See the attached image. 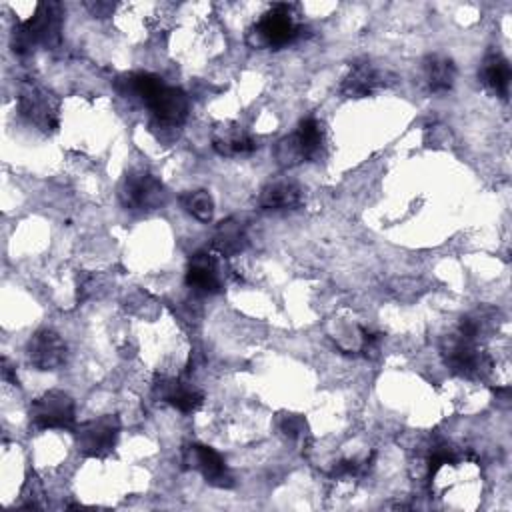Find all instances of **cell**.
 I'll list each match as a JSON object with an SVG mask.
<instances>
[{
	"instance_id": "3957f363",
	"label": "cell",
	"mask_w": 512,
	"mask_h": 512,
	"mask_svg": "<svg viewBox=\"0 0 512 512\" xmlns=\"http://www.w3.org/2000/svg\"><path fill=\"white\" fill-rule=\"evenodd\" d=\"M326 134L324 126L316 118H304L296 130L282 138L276 146L278 164L292 168L302 162H316L324 156Z\"/></svg>"
},
{
	"instance_id": "30bf717a",
	"label": "cell",
	"mask_w": 512,
	"mask_h": 512,
	"mask_svg": "<svg viewBox=\"0 0 512 512\" xmlns=\"http://www.w3.org/2000/svg\"><path fill=\"white\" fill-rule=\"evenodd\" d=\"M182 462L186 468L200 472L204 480L216 488H230L234 484L224 458L210 446L188 444L182 452Z\"/></svg>"
},
{
	"instance_id": "5bb4252c",
	"label": "cell",
	"mask_w": 512,
	"mask_h": 512,
	"mask_svg": "<svg viewBox=\"0 0 512 512\" xmlns=\"http://www.w3.org/2000/svg\"><path fill=\"white\" fill-rule=\"evenodd\" d=\"M186 284L194 292L216 294L222 290V280L218 274V262L210 252H196L188 260Z\"/></svg>"
},
{
	"instance_id": "9a60e30c",
	"label": "cell",
	"mask_w": 512,
	"mask_h": 512,
	"mask_svg": "<svg viewBox=\"0 0 512 512\" xmlns=\"http://www.w3.org/2000/svg\"><path fill=\"white\" fill-rule=\"evenodd\" d=\"M212 148L220 156H238V154H250L258 148V142L238 124H220L212 132Z\"/></svg>"
},
{
	"instance_id": "ffe728a7",
	"label": "cell",
	"mask_w": 512,
	"mask_h": 512,
	"mask_svg": "<svg viewBox=\"0 0 512 512\" xmlns=\"http://www.w3.org/2000/svg\"><path fill=\"white\" fill-rule=\"evenodd\" d=\"M164 86L162 78L152 74V72H134V74H126L122 78H118L116 88L124 94V96H136L142 102H148L160 88Z\"/></svg>"
},
{
	"instance_id": "7402d4cb",
	"label": "cell",
	"mask_w": 512,
	"mask_h": 512,
	"mask_svg": "<svg viewBox=\"0 0 512 512\" xmlns=\"http://www.w3.org/2000/svg\"><path fill=\"white\" fill-rule=\"evenodd\" d=\"M280 428H282V432L286 434V436H290V438H298V436H302L304 434V420L300 418V416H296V414H288V416H284L282 418V422H280Z\"/></svg>"
},
{
	"instance_id": "7a4b0ae2",
	"label": "cell",
	"mask_w": 512,
	"mask_h": 512,
	"mask_svg": "<svg viewBox=\"0 0 512 512\" xmlns=\"http://www.w3.org/2000/svg\"><path fill=\"white\" fill-rule=\"evenodd\" d=\"M302 34L292 4H274L246 32V44L256 50L282 48Z\"/></svg>"
},
{
	"instance_id": "9c48e42d",
	"label": "cell",
	"mask_w": 512,
	"mask_h": 512,
	"mask_svg": "<svg viewBox=\"0 0 512 512\" xmlns=\"http://www.w3.org/2000/svg\"><path fill=\"white\" fill-rule=\"evenodd\" d=\"M66 352L68 348L62 336L48 328L34 332L26 344L28 362L42 372L58 370L66 362Z\"/></svg>"
},
{
	"instance_id": "52a82bcc",
	"label": "cell",
	"mask_w": 512,
	"mask_h": 512,
	"mask_svg": "<svg viewBox=\"0 0 512 512\" xmlns=\"http://www.w3.org/2000/svg\"><path fill=\"white\" fill-rule=\"evenodd\" d=\"M76 418L74 400L62 390H48L30 404V424L36 430L72 428Z\"/></svg>"
},
{
	"instance_id": "4fadbf2b",
	"label": "cell",
	"mask_w": 512,
	"mask_h": 512,
	"mask_svg": "<svg viewBox=\"0 0 512 512\" xmlns=\"http://www.w3.org/2000/svg\"><path fill=\"white\" fill-rule=\"evenodd\" d=\"M152 116L168 126H178L188 116V96L174 86H162L148 102Z\"/></svg>"
},
{
	"instance_id": "8fae6325",
	"label": "cell",
	"mask_w": 512,
	"mask_h": 512,
	"mask_svg": "<svg viewBox=\"0 0 512 512\" xmlns=\"http://www.w3.org/2000/svg\"><path fill=\"white\" fill-rule=\"evenodd\" d=\"M152 392L160 402H166L184 414L196 412L204 402V394L194 384L172 376H158L152 384Z\"/></svg>"
},
{
	"instance_id": "2e32d148",
	"label": "cell",
	"mask_w": 512,
	"mask_h": 512,
	"mask_svg": "<svg viewBox=\"0 0 512 512\" xmlns=\"http://www.w3.org/2000/svg\"><path fill=\"white\" fill-rule=\"evenodd\" d=\"M422 80L426 88L434 94L452 90L456 82V66L452 58L444 54H428L422 60Z\"/></svg>"
},
{
	"instance_id": "44dd1931",
	"label": "cell",
	"mask_w": 512,
	"mask_h": 512,
	"mask_svg": "<svg viewBox=\"0 0 512 512\" xmlns=\"http://www.w3.org/2000/svg\"><path fill=\"white\" fill-rule=\"evenodd\" d=\"M180 204L200 222H210L214 216V200L208 190H190L180 196Z\"/></svg>"
},
{
	"instance_id": "8992f818",
	"label": "cell",
	"mask_w": 512,
	"mask_h": 512,
	"mask_svg": "<svg viewBox=\"0 0 512 512\" xmlns=\"http://www.w3.org/2000/svg\"><path fill=\"white\" fill-rule=\"evenodd\" d=\"M120 422L112 414H104L92 420L82 422L74 428V442L82 456L86 458H104L108 456L118 440Z\"/></svg>"
},
{
	"instance_id": "277c9868",
	"label": "cell",
	"mask_w": 512,
	"mask_h": 512,
	"mask_svg": "<svg viewBox=\"0 0 512 512\" xmlns=\"http://www.w3.org/2000/svg\"><path fill=\"white\" fill-rule=\"evenodd\" d=\"M442 354L448 368L468 380H484L492 370V358L478 346V342L460 334H454L444 342Z\"/></svg>"
},
{
	"instance_id": "6da1fadb",
	"label": "cell",
	"mask_w": 512,
	"mask_h": 512,
	"mask_svg": "<svg viewBox=\"0 0 512 512\" xmlns=\"http://www.w3.org/2000/svg\"><path fill=\"white\" fill-rule=\"evenodd\" d=\"M62 10L56 2L36 4L34 12L12 32V50L20 56L34 52L38 46L52 48L60 42Z\"/></svg>"
},
{
	"instance_id": "5b68a950",
	"label": "cell",
	"mask_w": 512,
	"mask_h": 512,
	"mask_svg": "<svg viewBox=\"0 0 512 512\" xmlns=\"http://www.w3.org/2000/svg\"><path fill=\"white\" fill-rule=\"evenodd\" d=\"M118 198L126 210H156L166 202V188L154 174L132 170L122 178Z\"/></svg>"
},
{
	"instance_id": "ba28073f",
	"label": "cell",
	"mask_w": 512,
	"mask_h": 512,
	"mask_svg": "<svg viewBox=\"0 0 512 512\" xmlns=\"http://www.w3.org/2000/svg\"><path fill=\"white\" fill-rule=\"evenodd\" d=\"M18 110L20 114L32 122L34 126H38L44 132H56L58 128V112H56V102L52 100V96L40 88L38 84H24L20 88V96H18Z\"/></svg>"
},
{
	"instance_id": "e0dca14e",
	"label": "cell",
	"mask_w": 512,
	"mask_h": 512,
	"mask_svg": "<svg viewBox=\"0 0 512 512\" xmlns=\"http://www.w3.org/2000/svg\"><path fill=\"white\" fill-rule=\"evenodd\" d=\"M478 76L490 92H494L500 98L508 96L512 70H510V62L500 52H488L484 56Z\"/></svg>"
},
{
	"instance_id": "d6986e66",
	"label": "cell",
	"mask_w": 512,
	"mask_h": 512,
	"mask_svg": "<svg viewBox=\"0 0 512 512\" xmlns=\"http://www.w3.org/2000/svg\"><path fill=\"white\" fill-rule=\"evenodd\" d=\"M246 246H248L246 232L236 220L228 218L216 226L212 236V250L218 256H224V258L238 256Z\"/></svg>"
},
{
	"instance_id": "7c38bea8",
	"label": "cell",
	"mask_w": 512,
	"mask_h": 512,
	"mask_svg": "<svg viewBox=\"0 0 512 512\" xmlns=\"http://www.w3.org/2000/svg\"><path fill=\"white\" fill-rule=\"evenodd\" d=\"M388 74L374 68L370 62L352 64L350 72L340 82V94L344 98H366L386 86Z\"/></svg>"
},
{
	"instance_id": "ac0fdd59",
	"label": "cell",
	"mask_w": 512,
	"mask_h": 512,
	"mask_svg": "<svg viewBox=\"0 0 512 512\" xmlns=\"http://www.w3.org/2000/svg\"><path fill=\"white\" fill-rule=\"evenodd\" d=\"M302 204V190L288 180L266 184L258 194L260 210H292Z\"/></svg>"
}]
</instances>
